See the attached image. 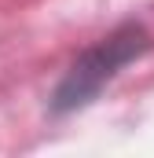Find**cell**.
<instances>
[{"label": "cell", "mask_w": 154, "mask_h": 158, "mask_svg": "<svg viewBox=\"0 0 154 158\" xmlns=\"http://www.w3.org/2000/svg\"><path fill=\"white\" fill-rule=\"evenodd\" d=\"M143 52H151V33L143 26H136V22L117 26L114 33L92 44L66 70V77L59 81V88L51 96V114H74L81 107H88L103 92V85H110L117 77V70L128 66L132 59H140Z\"/></svg>", "instance_id": "6da1fadb"}]
</instances>
